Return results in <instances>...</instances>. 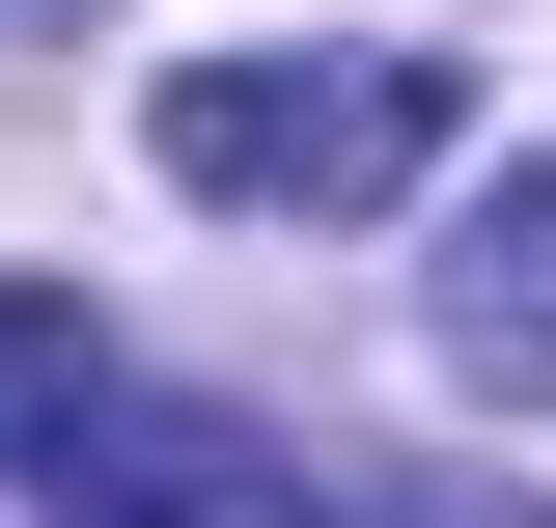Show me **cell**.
<instances>
[{"instance_id":"1","label":"cell","mask_w":556,"mask_h":528,"mask_svg":"<svg viewBox=\"0 0 556 528\" xmlns=\"http://www.w3.org/2000/svg\"><path fill=\"white\" fill-rule=\"evenodd\" d=\"M167 196H223V223H390L445 139H473V84L417 56V28H334V56H167Z\"/></svg>"},{"instance_id":"2","label":"cell","mask_w":556,"mask_h":528,"mask_svg":"<svg viewBox=\"0 0 556 528\" xmlns=\"http://www.w3.org/2000/svg\"><path fill=\"white\" fill-rule=\"evenodd\" d=\"M56 528H334V501H306L251 417H112V390H84V445H56Z\"/></svg>"},{"instance_id":"3","label":"cell","mask_w":556,"mask_h":528,"mask_svg":"<svg viewBox=\"0 0 556 528\" xmlns=\"http://www.w3.org/2000/svg\"><path fill=\"white\" fill-rule=\"evenodd\" d=\"M445 362L556 417V139H529V167H501V196H473V251H445Z\"/></svg>"},{"instance_id":"4","label":"cell","mask_w":556,"mask_h":528,"mask_svg":"<svg viewBox=\"0 0 556 528\" xmlns=\"http://www.w3.org/2000/svg\"><path fill=\"white\" fill-rule=\"evenodd\" d=\"M84 390H112V362H84V306H56V278H0V473H56Z\"/></svg>"},{"instance_id":"5","label":"cell","mask_w":556,"mask_h":528,"mask_svg":"<svg viewBox=\"0 0 556 528\" xmlns=\"http://www.w3.org/2000/svg\"><path fill=\"white\" fill-rule=\"evenodd\" d=\"M334 528H556V501H334Z\"/></svg>"}]
</instances>
